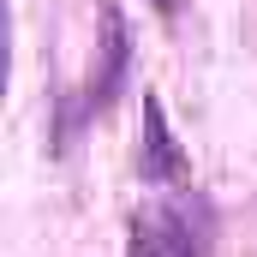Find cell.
I'll return each mask as SVG.
<instances>
[{"label":"cell","mask_w":257,"mask_h":257,"mask_svg":"<svg viewBox=\"0 0 257 257\" xmlns=\"http://www.w3.org/2000/svg\"><path fill=\"white\" fill-rule=\"evenodd\" d=\"M144 150H138V168H144V180L150 186H186V156H180V144H174V132H168V114H162V102L156 96H144Z\"/></svg>","instance_id":"1"},{"label":"cell","mask_w":257,"mask_h":257,"mask_svg":"<svg viewBox=\"0 0 257 257\" xmlns=\"http://www.w3.org/2000/svg\"><path fill=\"white\" fill-rule=\"evenodd\" d=\"M126 257H197V233H192L186 215L150 209V215H138V227H132V251Z\"/></svg>","instance_id":"2"},{"label":"cell","mask_w":257,"mask_h":257,"mask_svg":"<svg viewBox=\"0 0 257 257\" xmlns=\"http://www.w3.org/2000/svg\"><path fill=\"white\" fill-rule=\"evenodd\" d=\"M102 24H108V42H102V84H96V102H108L120 90V72H126V18L120 6H102Z\"/></svg>","instance_id":"3"},{"label":"cell","mask_w":257,"mask_h":257,"mask_svg":"<svg viewBox=\"0 0 257 257\" xmlns=\"http://www.w3.org/2000/svg\"><path fill=\"white\" fill-rule=\"evenodd\" d=\"M150 6H156L162 18H174V6H180V0H150Z\"/></svg>","instance_id":"4"}]
</instances>
